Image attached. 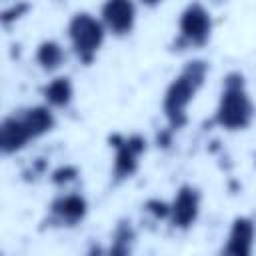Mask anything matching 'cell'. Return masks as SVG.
Listing matches in <instances>:
<instances>
[{"label": "cell", "mask_w": 256, "mask_h": 256, "mask_svg": "<svg viewBox=\"0 0 256 256\" xmlns=\"http://www.w3.org/2000/svg\"><path fill=\"white\" fill-rule=\"evenodd\" d=\"M20 118L30 134L32 140L46 136L56 128V116L48 104H38V106H28L20 112Z\"/></svg>", "instance_id": "cell-11"}, {"label": "cell", "mask_w": 256, "mask_h": 256, "mask_svg": "<svg viewBox=\"0 0 256 256\" xmlns=\"http://www.w3.org/2000/svg\"><path fill=\"white\" fill-rule=\"evenodd\" d=\"M110 146H114V162H112V180L114 184H122L130 180L140 166V156L146 152V138L142 134H112Z\"/></svg>", "instance_id": "cell-4"}, {"label": "cell", "mask_w": 256, "mask_h": 256, "mask_svg": "<svg viewBox=\"0 0 256 256\" xmlns=\"http://www.w3.org/2000/svg\"><path fill=\"white\" fill-rule=\"evenodd\" d=\"M142 6H146V8H156L158 4H162L164 0H138Z\"/></svg>", "instance_id": "cell-18"}, {"label": "cell", "mask_w": 256, "mask_h": 256, "mask_svg": "<svg viewBox=\"0 0 256 256\" xmlns=\"http://www.w3.org/2000/svg\"><path fill=\"white\" fill-rule=\"evenodd\" d=\"M40 96L50 108H68L74 100V84L70 76H54L40 88Z\"/></svg>", "instance_id": "cell-12"}, {"label": "cell", "mask_w": 256, "mask_h": 256, "mask_svg": "<svg viewBox=\"0 0 256 256\" xmlns=\"http://www.w3.org/2000/svg\"><path fill=\"white\" fill-rule=\"evenodd\" d=\"M30 140L32 138H30L20 114H12V116H6L2 120V124H0V150L4 156H10V154L24 150Z\"/></svg>", "instance_id": "cell-10"}, {"label": "cell", "mask_w": 256, "mask_h": 256, "mask_svg": "<svg viewBox=\"0 0 256 256\" xmlns=\"http://www.w3.org/2000/svg\"><path fill=\"white\" fill-rule=\"evenodd\" d=\"M34 60L40 66V70H44L46 74H52V72L60 70V66L64 64L66 52H64L60 42H56V40H42L36 46Z\"/></svg>", "instance_id": "cell-13"}, {"label": "cell", "mask_w": 256, "mask_h": 256, "mask_svg": "<svg viewBox=\"0 0 256 256\" xmlns=\"http://www.w3.org/2000/svg\"><path fill=\"white\" fill-rule=\"evenodd\" d=\"M30 8H32V6H30L28 2L16 0L14 4H10L8 8H4V10H2V16H0V20H2V24L8 28L10 24H14V22H18L22 16H26V12H28Z\"/></svg>", "instance_id": "cell-16"}, {"label": "cell", "mask_w": 256, "mask_h": 256, "mask_svg": "<svg viewBox=\"0 0 256 256\" xmlns=\"http://www.w3.org/2000/svg\"><path fill=\"white\" fill-rule=\"evenodd\" d=\"M134 230L130 226V222H120L112 234V240H114V246L110 248L112 254H126L130 252V242L134 240Z\"/></svg>", "instance_id": "cell-14"}, {"label": "cell", "mask_w": 256, "mask_h": 256, "mask_svg": "<svg viewBox=\"0 0 256 256\" xmlns=\"http://www.w3.org/2000/svg\"><path fill=\"white\" fill-rule=\"evenodd\" d=\"M256 116V106L246 90L244 76L240 72H230L220 90V98L214 110L212 122L222 130L236 132L246 130Z\"/></svg>", "instance_id": "cell-2"}, {"label": "cell", "mask_w": 256, "mask_h": 256, "mask_svg": "<svg viewBox=\"0 0 256 256\" xmlns=\"http://www.w3.org/2000/svg\"><path fill=\"white\" fill-rule=\"evenodd\" d=\"M208 74V64L204 60H190L168 84L162 98V112L166 116L170 130H180L188 116L186 110L190 102L196 98Z\"/></svg>", "instance_id": "cell-1"}, {"label": "cell", "mask_w": 256, "mask_h": 256, "mask_svg": "<svg viewBox=\"0 0 256 256\" xmlns=\"http://www.w3.org/2000/svg\"><path fill=\"white\" fill-rule=\"evenodd\" d=\"M68 42L72 52L82 64H92L104 44L106 28L100 18L90 12H76L68 22Z\"/></svg>", "instance_id": "cell-3"}, {"label": "cell", "mask_w": 256, "mask_h": 256, "mask_svg": "<svg viewBox=\"0 0 256 256\" xmlns=\"http://www.w3.org/2000/svg\"><path fill=\"white\" fill-rule=\"evenodd\" d=\"M254 238H256L254 220L248 216H236L230 224L224 252L230 256H250L254 248Z\"/></svg>", "instance_id": "cell-9"}, {"label": "cell", "mask_w": 256, "mask_h": 256, "mask_svg": "<svg viewBox=\"0 0 256 256\" xmlns=\"http://www.w3.org/2000/svg\"><path fill=\"white\" fill-rule=\"evenodd\" d=\"M200 202H202L200 190L192 184H182L170 202L168 222L172 224V228L188 230L190 226H194V222L198 220V214H200Z\"/></svg>", "instance_id": "cell-6"}, {"label": "cell", "mask_w": 256, "mask_h": 256, "mask_svg": "<svg viewBox=\"0 0 256 256\" xmlns=\"http://www.w3.org/2000/svg\"><path fill=\"white\" fill-rule=\"evenodd\" d=\"M88 214V200L82 194L68 192L56 196L48 206V222L50 226H76Z\"/></svg>", "instance_id": "cell-8"}, {"label": "cell", "mask_w": 256, "mask_h": 256, "mask_svg": "<svg viewBox=\"0 0 256 256\" xmlns=\"http://www.w3.org/2000/svg\"><path fill=\"white\" fill-rule=\"evenodd\" d=\"M78 174H80V170L74 164H64V166H58L56 170H52L50 182L58 188H66L68 184H72L78 178Z\"/></svg>", "instance_id": "cell-15"}, {"label": "cell", "mask_w": 256, "mask_h": 256, "mask_svg": "<svg viewBox=\"0 0 256 256\" xmlns=\"http://www.w3.org/2000/svg\"><path fill=\"white\" fill-rule=\"evenodd\" d=\"M212 34V16L200 2H190L178 20V46L202 48ZM182 48V50H184Z\"/></svg>", "instance_id": "cell-5"}, {"label": "cell", "mask_w": 256, "mask_h": 256, "mask_svg": "<svg viewBox=\"0 0 256 256\" xmlns=\"http://www.w3.org/2000/svg\"><path fill=\"white\" fill-rule=\"evenodd\" d=\"M100 20L108 34L124 38L132 34L136 24V2L134 0H104L100 8Z\"/></svg>", "instance_id": "cell-7"}, {"label": "cell", "mask_w": 256, "mask_h": 256, "mask_svg": "<svg viewBox=\"0 0 256 256\" xmlns=\"http://www.w3.org/2000/svg\"><path fill=\"white\" fill-rule=\"evenodd\" d=\"M146 212L152 214L156 220H168L170 218V202L166 200H160V198H150L146 204H144Z\"/></svg>", "instance_id": "cell-17"}]
</instances>
